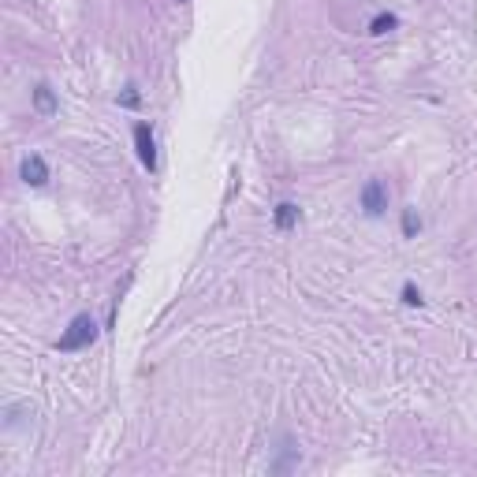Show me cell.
Masks as SVG:
<instances>
[{
  "instance_id": "cell-1",
  "label": "cell",
  "mask_w": 477,
  "mask_h": 477,
  "mask_svg": "<svg viewBox=\"0 0 477 477\" xmlns=\"http://www.w3.org/2000/svg\"><path fill=\"white\" fill-rule=\"evenodd\" d=\"M94 339H97V321L90 314H79L63 328V336L57 339V351H82V347H90Z\"/></svg>"
},
{
  "instance_id": "cell-2",
  "label": "cell",
  "mask_w": 477,
  "mask_h": 477,
  "mask_svg": "<svg viewBox=\"0 0 477 477\" xmlns=\"http://www.w3.org/2000/svg\"><path fill=\"white\" fill-rule=\"evenodd\" d=\"M358 209H362L365 216H380L384 209H388V187H384L380 179H369L358 190Z\"/></svg>"
},
{
  "instance_id": "cell-3",
  "label": "cell",
  "mask_w": 477,
  "mask_h": 477,
  "mask_svg": "<svg viewBox=\"0 0 477 477\" xmlns=\"http://www.w3.org/2000/svg\"><path fill=\"white\" fill-rule=\"evenodd\" d=\"M134 153H139L145 172H157V139H153V127L145 119L134 123Z\"/></svg>"
},
{
  "instance_id": "cell-4",
  "label": "cell",
  "mask_w": 477,
  "mask_h": 477,
  "mask_svg": "<svg viewBox=\"0 0 477 477\" xmlns=\"http://www.w3.org/2000/svg\"><path fill=\"white\" fill-rule=\"evenodd\" d=\"M19 176H23L26 187H45V183H49V164H45L41 153H30V157H23V164H19Z\"/></svg>"
},
{
  "instance_id": "cell-5",
  "label": "cell",
  "mask_w": 477,
  "mask_h": 477,
  "mask_svg": "<svg viewBox=\"0 0 477 477\" xmlns=\"http://www.w3.org/2000/svg\"><path fill=\"white\" fill-rule=\"evenodd\" d=\"M34 108H38L41 116H57L60 101H57V94H52V86H45V82L34 86Z\"/></svg>"
},
{
  "instance_id": "cell-6",
  "label": "cell",
  "mask_w": 477,
  "mask_h": 477,
  "mask_svg": "<svg viewBox=\"0 0 477 477\" xmlns=\"http://www.w3.org/2000/svg\"><path fill=\"white\" fill-rule=\"evenodd\" d=\"M272 224H276L280 232H291V227L298 224V205L295 201H280V205L272 209Z\"/></svg>"
},
{
  "instance_id": "cell-7",
  "label": "cell",
  "mask_w": 477,
  "mask_h": 477,
  "mask_svg": "<svg viewBox=\"0 0 477 477\" xmlns=\"http://www.w3.org/2000/svg\"><path fill=\"white\" fill-rule=\"evenodd\" d=\"M396 26H399V15L396 12H377L369 19V34H373V38H384V34H392Z\"/></svg>"
},
{
  "instance_id": "cell-8",
  "label": "cell",
  "mask_w": 477,
  "mask_h": 477,
  "mask_svg": "<svg viewBox=\"0 0 477 477\" xmlns=\"http://www.w3.org/2000/svg\"><path fill=\"white\" fill-rule=\"evenodd\" d=\"M418 232H421V216L414 205H407L403 209V238H418Z\"/></svg>"
},
{
  "instance_id": "cell-9",
  "label": "cell",
  "mask_w": 477,
  "mask_h": 477,
  "mask_svg": "<svg viewBox=\"0 0 477 477\" xmlns=\"http://www.w3.org/2000/svg\"><path fill=\"white\" fill-rule=\"evenodd\" d=\"M399 298H403V306H421V291L414 287V283H403V291H399Z\"/></svg>"
},
{
  "instance_id": "cell-10",
  "label": "cell",
  "mask_w": 477,
  "mask_h": 477,
  "mask_svg": "<svg viewBox=\"0 0 477 477\" xmlns=\"http://www.w3.org/2000/svg\"><path fill=\"white\" fill-rule=\"evenodd\" d=\"M116 101H119V108H139V105H142V97H139V86H127V90H123V94H119Z\"/></svg>"
},
{
  "instance_id": "cell-11",
  "label": "cell",
  "mask_w": 477,
  "mask_h": 477,
  "mask_svg": "<svg viewBox=\"0 0 477 477\" xmlns=\"http://www.w3.org/2000/svg\"><path fill=\"white\" fill-rule=\"evenodd\" d=\"M179 4H187V0H179Z\"/></svg>"
}]
</instances>
